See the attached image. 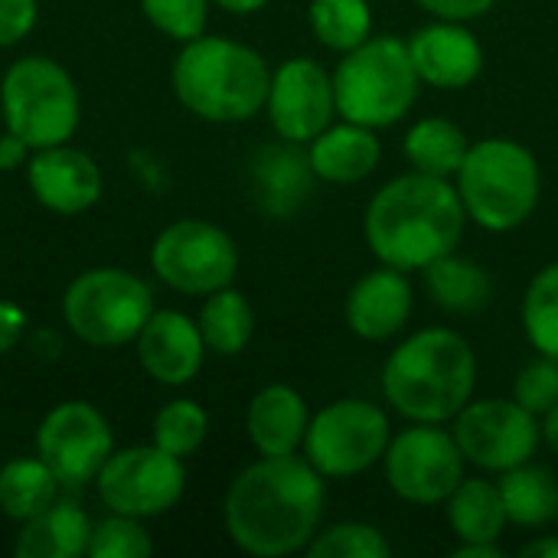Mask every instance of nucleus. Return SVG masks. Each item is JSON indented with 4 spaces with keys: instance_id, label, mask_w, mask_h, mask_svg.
<instances>
[{
    "instance_id": "obj_23",
    "label": "nucleus",
    "mask_w": 558,
    "mask_h": 558,
    "mask_svg": "<svg viewBox=\"0 0 558 558\" xmlns=\"http://www.w3.org/2000/svg\"><path fill=\"white\" fill-rule=\"evenodd\" d=\"M507 520L523 530L549 526L558 517V481L556 474L543 464H517L500 474L497 481Z\"/></svg>"
},
{
    "instance_id": "obj_35",
    "label": "nucleus",
    "mask_w": 558,
    "mask_h": 558,
    "mask_svg": "<svg viewBox=\"0 0 558 558\" xmlns=\"http://www.w3.org/2000/svg\"><path fill=\"white\" fill-rule=\"evenodd\" d=\"M213 0H141L144 16L170 39L190 43L206 33Z\"/></svg>"
},
{
    "instance_id": "obj_41",
    "label": "nucleus",
    "mask_w": 558,
    "mask_h": 558,
    "mask_svg": "<svg viewBox=\"0 0 558 558\" xmlns=\"http://www.w3.org/2000/svg\"><path fill=\"white\" fill-rule=\"evenodd\" d=\"M451 558H500L497 543H461L451 549Z\"/></svg>"
},
{
    "instance_id": "obj_39",
    "label": "nucleus",
    "mask_w": 558,
    "mask_h": 558,
    "mask_svg": "<svg viewBox=\"0 0 558 558\" xmlns=\"http://www.w3.org/2000/svg\"><path fill=\"white\" fill-rule=\"evenodd\" d=\"M26 330V311L13 301H0V356H7Z\"/></svg>"
},
{
    "instance_id": "obj_40",
    "label": "nucleus",
    "mask_w": 558,
    "mask_h": 558,
    "mask_svg": "<svg viewBox=\"0 0 558 558\" xmlns=\"http://www.w3.org/2000/svg\"><path fill=\"white\" fill-rule=\"evenodd\" d=\"M29 160V144L23 137H16L13 131H7L0 137V170H16Z\"/></svg>"
},
{
    "instance_id": "obj_44",
    "label": "nucleus",
    "mask_w": 558,
    "mask_h": 558,
    "mask_svg": "<svg viewBox=\"0 0 558 558\" xmlns=\"http://www.w3.org/2000/svg\"><path fill=\"white\" fill-rule=\"evenodd\" d=\"M216 7H222V10H229V13H255V10H262L268 0H213Z\"/></svg>"
},
{
    "instance_id": "obj_6",
    "label": "nucleus",
    "mask_w": 558,
    "mask_h": 558,
    "mask_svg": "<svg viewBox=\"0 0 558 558\" xmlns=\"http://www.w3.org/2000/svg\"><path fill=\"white\" fill-rule=\"evenodd\" d=\"M418 72L409 43L399 36H369L343 52L333 72L337 114L373 131L389 128L409 114L418 98Z\"/></svg>"
},
{
    "instance_id": "obj_21",
    "label": "nucleus",
    "mask_w": 558,
    "mask_h": 558,
    "mask_svg": "<svg viewBox=\"0 0 558 558\" xmlns=\"http://www.w3.org/2000/svg\"><path fill=\"white\" fill-rule=\"evenodd\" d=\"M383 147L376 141V131L356 121L330 124L324 128L307 150L314 177L327 183H360L379 167Z\"/></svg>"
},
{
    "instance_id": "obj_15",
    "label": "nucleus",
    "mask_w": 558,
    "mask_h": 558,
    "mask_svg": "<svg viewBox=\"0 0 558 558\" xmlns=\"http://www.w3.org/2000/svg\"><path fill=\"white\" fill-rule=\"evenodd\" d=\"M265 111L281 141L311 144L324 128L333 124L337 114L333 75L307 56L281 62L271 72Z\"/></svg>"
},
{
    "instance_id": "obj_17",
    "label": "nucleus",
    "mask_w": 558,
    "mask_h": 558,
    "mask_svg": "<svg viewBox=\"0 0 558 558\" xmlns=\"http://www.w3.org/2000/svg\"><path fill=\"white\" fill-rule=\"evenodd\" d=\"M134 343H137L141 369L160 386L193 383L206 356V340L199 333V324L180 311H154Z\"/></svg>"
},
{
    "instance_id": "obj_43",
    "label": "nucleus",
    "mask_w": 558,
    "mask_h": 558,
    "mask_svg": "<svg viewBox=\"0 0 558 558\" xmlns=\"http://www.w3.org/2000/svg\"><path fill=\"white\" fill-rule=\"evenodd\" d=\"M539 428H543V441L558 454V402L543 415V425Z\"/></svg>"
},
{
    "instance_id": "obj_12",
    "label": "nucleus",
    "mask_w": 558,
    "mask_h": 558,
    "mask_svg": "<svg viewBox=\"0 0 558 558\" xmlns=\"http://www.w3.org/2000/svg\"><path fill=\"white\" fill-rule=\"evenodd\" d=\"M98 497L108 513H124L134 520L163 517L173 510L186 490L183 461L167 454L163 448L137 445L124 451H111L95 477Z\"/></svg>"
},
{
    "instance_id": "obj_20",
    "label": "nucleus",
    "mask_w": 558,
    "mask_h": 558,
    "mask_svg": "<svg viewBox=\"0 0 558 558\" xmlns=\"http://www.w3.org/2000/svg\"><path fill=\"white\" fill-rule=\"evenodd\" d=\"M307 425L311 415L304 396L284 383H271L262 392H255L245 412L248 441L262 458L298 454V448H304Z\"/></svg>"
},
{
    "instance_id": "obj_16",
    "label": "nucleus",
    "mask_w": 558,
    "mask_h": 558,
    "mask_svg": "<svg viewBox=\"0 0 558 558\" xmlns=\"http://www.w3.org/2000/svg\"><path fill=\"white\" fill-rule=\"evenodd\" d=\"M26 180L39 206L59 213V216H78L88 213L101 199V170L98 163L65 144L39 147L26 160Z\"/></svg>"
},
{
    "instance_id": "obj_22",
    "label": "nucleus",
    "mask_w": 558,
    "mask_h": 558,
    "mask_svg": "<svg viewBox=\"0 0 558 558\" xmlns=\"http://www.w3.org/2000/svg\"><path fill=\"white\" fill-rule=\"evenodd\" d=\"M92 520L69 500H56L39 517L20 523L13 553L20 558H78L88 556Z\"/></svg>"
},
{
    "instance_id": "obj_8",
    "label": "nucleus",
    "mask_w": 558,
    "mask_h": 558,
    "mask_svg": "<svg viewBox=\"0 0 558 558\" xmlns=\"http://www.w3.org/2000/svg\"><path fill=\"white\" fill-rule=\"evenodd\" d=\"M150 314L154 294L147 281L124 268H88L62 294L65 327L98 350L134 343Z\"/></svg>"
},
{
    "instance_id": "obj_45",
    "label": "nucleus",
    "mask_w": 558,
    "mask_h": 558,
    "mask_svg": "<svg viewBox=\"0 0 558 558\" xmlns=\"http://www.w3.org/2000/svg\"><path fill=\"white\" fill-rule=\"evenodd\" d=\"M556 520H558V517H556Z\"/></svg>"
},
{
    "instance_id": "obj_4",
    "label": "nucleus",
    "mask_w": 558,
    "mask_h": 558,
    "mask_svg": "<svg viewBox=\"0 0 558 558\" xmlns=\"http://www.w3.org/2000/svg\"><path fill=\"white\" fill-rule=\"evenodd\" d=\"M170 82L177 101L190 114L213 124H239L265 108L271 69L258 49L203 33L183 43Z\"/></svg>"
},
{
    "instance_id": "obj_10",
    "label": "nucleus",
    "mask_w": 558,
    "mask_h": 558,
    "mask_svg": "<svg viewBox=\"0 0 558 558\" xmlns=\"http://www.w3.org/2000/svg\"><path fill=\"white\" fill-rule=\"evenodd\" d=\"M150 265L167 288L190 298H206L235 281L239 248L226 229L206 219H180L157 235Z\"/></svg>"
},
{
    "instance_id": "obj_1",
    "label": "nucleus",
    "mask_w": 558,
    "mask_h": 558,
    "mask_svg": "<svg viewBox=\"0 0 558 558\" xmlns=\"http://www.w3.org/2000/svg\"><path fill=\"white\" fill-rule=\"evenodd\" d=\"M324 477L307 458L281 454L248 464L229 487L222 520L229 539L255 558L307 549L324 520Z\"/></svg>"
},
{
    "instance_id": "obj_32",
    "label": "nucleus",
    "mask_w": 558,
    "mask_h": 558,
    "mask_svg": "<svg viewBox=\"0 0 558 558\" xmlns=\"http://www.w3.org/2000/svg\"><path fill=\"white\" fill-rule=\"evenodd\" d=\"M523 330L543 356L558 360V262L546 265L526 288Z\"/></svg>"
},
{
    "instance_id": "obj_34",
    "label": "nucleus",
    "mask_w": 558,
    "mask_h": 558,
    "mask_svg": "<svg viewBox=\"0 0 558 558\" xmlns=\"http://www.w3.org/2000/svg\"><path fill=\"white\" fill-rule=\"evenodd\" d=\"M154 553L150 533L141 520L124 513H108L105 520L92 523L88 558H147Z\"/></svg>"
},
{
    "instance_id": "obj_7",
    "label": "nucleus",
    "mask_w": 558,
    "mask_h": 558,
    "mask_svg": "<svg viewBox=\"0 0 558 558\" xmlns=\"http://www.w3.org/2000/svg\"><path fill=\"white\" fill-rule=\"evenodd\" d=\"M0 108L7 131L29 150L65 144L82 118L75 78L49 56H23L0 78Z\"/></svg>"
},
{
    "instance_id": "obj_11",
    "label": "nucleus",
    "mask_w": 558,
    "mask_h": 558,
    "mask_svg": "<svg viewBox=\"0 0 558 558\" xmlns=\"http://www.w3.org/2000/svg\"><path fill=\"white\" fill-rule=\"evenodd\" d=\"M383 464L392 494L415 507L445 504L464 481V454L454 432L428 422H412V428L396 435L383 454Z\"/></svg>"
},
{
    "instance_id": "obj_14",
    "label": "nucleus",
    "mask_w": 558,
    "mask_h": 558,
    "mask_svg": "<svg viewBox=\"0 0 558 558\" xmlns=\"http://www.w3.org/2000/svg\"><path fill=\"white\" fill-rule=\"evenodd\" d=\"M111 451V425L88 402H59L36 428V454L52 468L62 487H82L95 481Z\"/></svg>"
},
{
    "instance_id": "obj_24",
    "label": "nucleus",
    "mask_w": 558,
    "mask_h": 558,
    "mask_svg": "<svg viewBox=\"0 0 558 558\" xmlns=\"http://www.w3.org/2000/svg\"><path fill=\"white\" fill-rule=\"evenodd\" d=\"M425 288L432 301L448 314H477L494 301V278L487 268L454 252L435 258L425 268Z\"/></svg>"
},
{
    "instance_id": "obj_9",
    "label": "nucleus",
    "mask_w": 558,
    "mask_h": 558,
    "mask_svg": "<svg viewBox=\"0 0 558 558\" xmlns=\"http://www.w3.org/2000/svg\"><path fill=\"white\" fill-rule=\"evenodd\" d=\"M392 441L389 418L366 399H337L320 409L304 435V454L320 477H356L383 461Z\"/></svg>"
},
{
    "instance_id": "obj_13",
    "label": "nucleus",
    "mask_w": 558,
    "mask_h": 558,
    "mask_svg": "<svg viewBox=\"0 0 558 558\" xmlns=\"http://www.w3.org/2000/svg\"><path fill=\"white\" fill-rule=\"evenodd\" d=\"M539 438L543 428L536 425V415L526 412L517 399H471L454 415V441L464 461L494 474L533 461Z\"/></svg>"
},
{
    "instance_id": "obj_28",
    "label": "nucleus",
    "mask_w": 558,
    "mask_h": 558,
    "mask_svg": "<svg viewBox=\"0 0 558 558\" xmlns=\"http://www.w3.org/2000/svg\"><path fill=\"white\" fill-rule=\"evenodd\" d=\"M196 324L206 340V350H213L219 356H239L252 343L255 311H252L248 298L229 284V288L206 294V304H203Z\"/></svg>"
},
{
    "instance_id": "obj_30",
    "label": "nucleus",
    "mask_w": 558,
    "mask_h": 558,
    "mask_svg": "<svg viewBox=\"0 0 558 558\" xmlns=\"http://www.w3.org/2000/svg\"><path fill=\"white\" fill-rule=\"evenodd\" d=\"M311 29L320 46L333 52H350L373 36V10L366 0H314Z\"/></svg>"
},
{
    "instance_id": "obj_36",
    "label": "nucleus",
    "mask_w": 558,
    "mask_h": 558,
    "mask_svg": "<svg viewBox=\"0 0 558 558\" xmlns=\"http://www.w3.org/2000/svg\"><path fill=\"white\" fill-rule=\"evenodd\" d=\"M513 399L526 412L546 415L558 402V360L539 356L536 363H526L513 383Z\"/></svg>"
},
{
    "instance_id": "obj_42",
    "label": "nucleus",
    "mask_w": 558,
    "mask_h": 558,
    "mask_svg": "<svg viewBox=\"0 0 558 558\" xmlns=\"http://www.w3.org/2000/svg\"><path fill=\"white\" fill-rule=\"evenodd\" d=\"M523 558H558V536H539L523 546Z\"/></svg>"
},
{
    "instance_id": "obj_19",
    "label": "nucleus",
    "mask_w": 558,
    "mask_h": 558,
    "mask_svg": "<svg viewBox=\"0 0 558 558\" xmlns=\"http://www.w3.org/2000/svg\"><path fill=\"white\" fill-rule=\"evenodd\" d=\"M347 327L369 343L392 340L412 314V284L405 271L379 265L366 271L347 294Z\"/></svg>"
},
{
    "instance_id": "obj_25",
    "label": "nucleus",
    "mask_w": 558,
    "mask_h": 558,
    "mask_svg": "<svg viewBox=\"0 0 558 558\" xmlns=\"http://www.w3.org/2000/svg\"><path fill=\"white\" fill-rule=\"evenodd\" d=\"M448 523L461 543H497L507 530V510L494 481H461L445 500Z\"/></svg>"
},
{
    "instance_id": "obj_5",
    "label": "nucleus",
    "mask_w": 558,
    "mask_h": 558,
    "mask_svg": "<svg viewBox=\"0 0 558 558\" xmlns=\"http://www.w3.org/2000/svg\"><path fill=\"white\" fill-rule=\"evenodd\" d=\"M454 186L468 219L487 232H510L520 229L539 203V160L520 141L484 137L471 144Z\"/></svg>"
},
{
    "instance_id": "obj_33",
    "label": "nucleus",
    "mask_w": 558,
    "mask_h": 558,
    "mask_svg": "<svg viewBox=\"0 0 558 558\" xmlns=\"http://www.w3.org/2000/svg\"><path fill=\"white\" fill-rule=\"evenodd\" d=\"M304 553L311 558H389L392 546L383 530L369 523H337L330 530H317Z\"/></svg>"
},
{
    "instance_id": "obj_29",
    "label": "nucleus",
    "mask_w": 558,
    "mask_h": 558,
    "mask_svg": "<svg viewBox=\"0 0 558 558\" xmlns=\"http://www.w3.org/2000/svg\"><path fill=\"white\" fill-rule=\"evenodd\" d=\"M258 167V186L265 196V206L275 216H288L294 213V206H301V199L311 190V160L291 150H265Z\"/></svg>"
},
{
    "instance_id": "obj_37",
    "label": "nucleus",
    "mask_w": 558,
    "mask_h": 558,
    "mask_svg": "<svg viewBox=\"0 0 558 558\" xmlns=\"http://www.w3.org/2000/svg\"><path fill=\"white\" fill-rule=\"evenodd\" d=\"M36 26V0H0V49L16 46Z\"/></svg>"
},
{
    "instance_id": "obj_38",
    "label": "nucleus",
    "mask_w": 558,
    "mask_h": 558,
    "mask_svg": "<svg viewBox=\"0 0 558 558\" xmlns=\"http://www.w3.org/2000/svg\"><path fill=\"white\" fill-rule=\"evenodd\" d=\"M435 20H458V23H468V20H477L484 16L497 0H418Z\"/></svg>"
},
{
    "instance_id": "obj_31",
    "label": "nucleus",
    "mask_w": 558,
    "mask_h": 558,
    "mask_svg": "<svg viewBox=\"0 0 558 558\" xmlns=\"http://www.w3.org/2000/svg\"><path fill=\"white\" fill-rule=\"evenodd\" d=\"M209 435V415L193 399H173L154 415V445L167 454L186 461L193 458Z\"/></svg>"
},
{
    "instance_id": "obj_27",
    "label": "nucleus",
    "mask_w": 558,
    "mask_h": 558,
    "mask_svg": "<svg viewBox=\"0 0 558 558\" xmlns=\"http://www.w3.org/2000/svg\"><path fill=\"white\" fill-rule=\"evenodd\" d=\"M402 147H405L412 170L441 177V180H454L471 150V141L448 118H422L409 128Z\"/></svg>"
},
{
    "instance_id": "obj_2",
    "label": "nucleus",
    "mask_w": 558,
    "mask_h": 558,
    "mask_svg": "<svg viewBox=\"0 0 558 558\" xmlns=\"http://www.w3.org/2000/svg\"><path fill=\"white\" fill-rule=\"evenodd\" d=\"M468 213L458 186L428 173L389 180L366 206L363 232L369 252L399 271H425L435 258L454 252Z\"/></svg>"
},
{
    "instance_id": "obj_18",
    "label": "nucleus",
    "mask_w": 558,
    "mask_h": 558,
    "mask_svg": "<svg viewBox=\"0 0 558 558\" xmlns=\"http://www.w3.org/2000/svg\"><path fill=\"white\" fill-rule=\"evenodd\" d=\"M405 43L418 78L432 88H468L484 69L481 39L458 20H435Z\"/></svg>"
},
{
    "instance_id": "obj_26",
    "label": "nucleus",
    "mask_w": 558,
    "mask_h": 558,
    "mask_svg": "<svg viewBox=\"0 0 558 558\" xmlns=\"http://www.w3.org/2000/svg\"><path fill=\"white\" fill-rule=\"evenodd\" d=\"M59 477L36 458H13L0 468V513L13 523H26L59 500Z\"/></svg>"
},
{
    "instance_id": "obj_3",
    "label": "nucleus",
    "mask_w": 558,
    "mask_h": 558,
    "mask_svg": "<svg viewBox=\"0 0 558 558\" xmlns=\"http://www.w3.org/2000/svg\"><path fill=\"white\" fill-rule=\"evenodd\" d=\"M474 386L477 356L471 343L448 327L412 333L383 366V396L409 422H454V415L474 399Z\"/></svg>"
}]
</instances>
